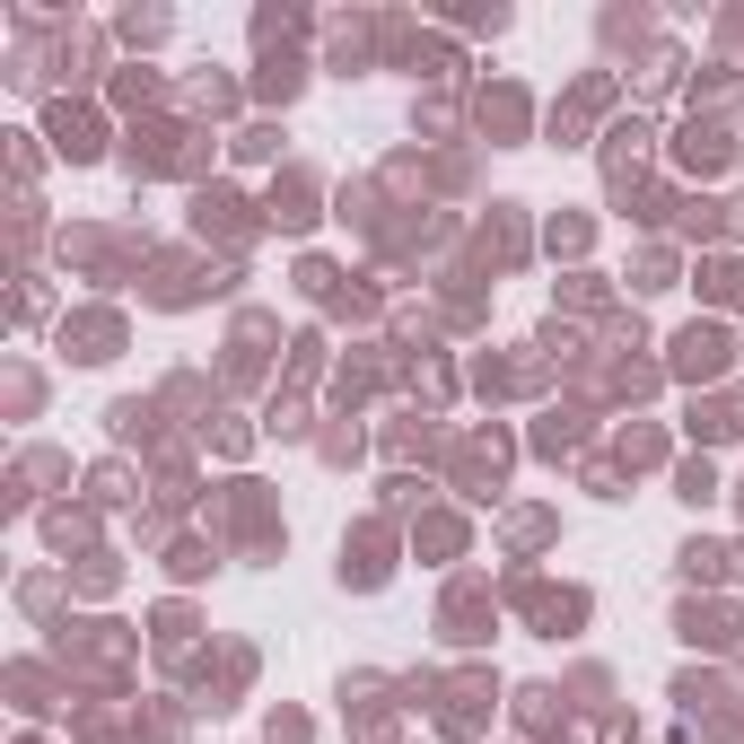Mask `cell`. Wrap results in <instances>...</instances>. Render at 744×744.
<instances>
[{"mask_svg": "<svg viewBox=\"0 0 744 744\" xmlns=\"http://www.w3.org/2000/svg\"><path fill=\"white\" fill-rule=\"evenodd\" d=\"M719 561H727V552H710V543H683V570H692V578H719Z\"/></svg>", "mask_w": 744, "mask_h": 744, "instance_id": "7a4b0ae2", "label": "cell"}, {"mask_svg": "<svg viewBox=\"0 0 744 744\" xmlns=\"http://www.w3.org/2000/svg\"><path fill=\"white\" fill-rule=\"evenodd\" d=\"M683 499L701 508V499H719V482H710V465H683Z\"/></svg>", "mask_w": 744, "mask_h": 744, "instance_id": "3957f363", "label": "cell"}, {"mask_svg": "<svg viewBox=\"0 0 744 744\" xmlns=\"http://www.w3.org/2000/svg\"><path fill=\"white\" fill-rule=\"evenodd\" d=\"M674 369L683 376H719L727 369V333H719V325H692V333L674 342Z\"/></svg>", "mask_w": 744, "mask_h": 744, "instance_id": "6da1fadb", "label": "cell"}]
</instances>
